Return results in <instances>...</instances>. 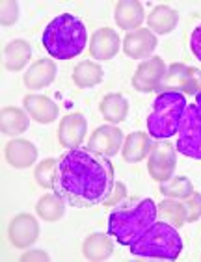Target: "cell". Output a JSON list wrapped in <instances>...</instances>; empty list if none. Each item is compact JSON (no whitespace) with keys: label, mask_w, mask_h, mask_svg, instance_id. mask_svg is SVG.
Here are the masks:
<instances>
[{"label":"cell","mask_w":201,"mask_h":262,"mask_svg":"<svg viewBox=\"0 0 201 262\" xmlns=\"http://www.w3.org/2000/svg\"><path fill=\"white\" fill-rule=\"evenodd\" d=\"M121 39L112 28H99L90 39V54L99 61L112 60L119 52Z\"/></svg>","instance_id":"9a60e30c"},{"label":"cell","mask_w":201,"mask_h":262,"mask_svg":"<svg viewBox=\"0 0 201 262\" xmlns=\"http://www.w3.org/2000/svg\"><path fill=\"white\" fill-rule=\"evenodd\" d=\"M88 45L84 20L71 13H62L47 25L43 32V47L56 60L76 58Z\"/></svg>","instance_id":"7a4b0ae2"},{"label":"cell","mask_w":201,"mask_h":262,"mask_svg":"<svg viewBox=\"0 0 201 262\" xmlns=\"http://www.w3.org/2000/svg\"><path fill=\"white\" fill-rule=\"evenodd\" d=\"M8 238L11 246H15L17 249L34 246V242L39 238V223L32 214H17L10 222Z\"/></svg>","instance_id":"30bf717a"},{"label":"cell","mask_w":201,"mask_h":262,"mask_svg":"<svg viewBox=\"0 0 201 262\" xmlns=\"http://www.w3.org/2000/svg\"><path fill=\"white\" fill-rule=\"evenodd\" d=\"M185 212H186V222H197L201 217V193L194 192L188 199H185Z\"/></svg>","instance_id":"f546056e"},{"label":"cell","mask_w":201,"mask_h":262,"mask_svg":"<svg viewBox=\"0 0 201 262\" xmlns=\"http://www.w3.org/2000/svg\"><path fill=\"white\" fill-rule=\"evenodd\" d=\"M129 249L136 257L175 260L183 251V240L173 225L155 222L134 244L129 246Z\"/></svg>","instance_id":"277c9868"},{"label":"cell","mask_w":201,"mask_h":262,"mask_svg":"<svg viewBox=\"0 0 201 262\" xmlns=\"http://www.w3.org/2000/svg\"><path fill=\"white\" fill-rule=\"evenodd\" d=\"M156 214H158V220H160V222L170 223V225H173L175 229H181L186 223L185 205H183L179 199L166 197L164 201L156 205Z\"/></svg>","instance_id":"4316f807"},{"label":"cell","mask_w":201,"mask_h":262,"mask_svg":"<svg viewBox=\"0 0 201 262\" xmlns=\"http://www.w3.org/2000/svg\"><path fill=\"white\" fill-rule=\"evenodd\" d=\"M23 104H25V110L30 116V119L41 123V125H49L58 117V104L45 95H35V93L26 95Z\"/></svg>","instance_id":"e0dca14e"},{"label":"cell","mask_w":201,"mask_h":262,"mask_svg":"<svg viewBox=\"0 0 201 262\" xmlns=\"http://www.w3.org/2000/svg\"><path fill=\"white\" fill-rule=\"evenodd\" d=\"M4 155L10 166L17 167V169H25V167L34 166L37 160V147L28 140L15 138L6 145Z\"/></svg>","instance_id":"2e32d148"},{"label":"cell","mask_w":201,"mask_h":262,"mask_svg":"<svg viewBox=\"0 0 201 262\" xmlns=\"http://www.w3.org/2000/svg\"><path fill=\"white\" fill-rule=\"evenodd\" d=\"M156 205L153 199H144L132 208H121L108 217V234L121 246H131L156 222Z\"/></svg>","instance_id":"3957f363"},{"label":"cell","mask_w":201,"mask_h":262,"mask_svg":"<svg viewBox=\"0 0 201 262\" xmlns=\"http://www.w3.org/2000/svg\"><path fill=\"white\" fill-rule=\"evenodd\" d=\"M151 147H153V143H151L147 132H131L123 141L121 152H123V158L127 162L136 164V162H142L146 157H149Z\"/></svg>","instance_id":"44dd1931"},{"label":"cell","mask_w":201,"mask_h":262,"mask_svg":"<svg viewBox=\"0 0 201 262\" xmlns=\"http://www.w3.org/2000/svg\"><path fill=\"white\" fill-rule=\"evenodd\" d=\"M32 58V47L25 39H13L11 43L4 47V54H2V63L8 71L17 73V71L25 69V66Z\"/></svg>","instance_id":"d6986e66"},{"label":"cell","mask_w":201,"mask_h":262,"mask_svg":"<svg viewBox=\"0 0 201 262\" xmlns=\"http://www.w3.org/2000/svg\"><path fill=\"white\" fill-rule=\"evenodd\" d=\"M56 73H58V67H56L54 60L43 58V60H37L26 69L25 76H23V84L32 91L43 90V88L50 86L54 82Z\"/></svg>","instance_id":"5bb4252c"},{"label":"cell","mask_w":201,"mask_h":262,"mask_svg":"<svg viewBox=\"0 0 201 262\" xmlns=\"http://www.w3.org/2000/svg\"><path fill=\"white\" fill-rule=\"evenodd\" d=\"M86 132H88V121L86 117L78 112L69 114V116L62 117L60 126H58V140L60 145L66 149H76L81 147V143L84 141Z\"/></svg>","instance_id":"4fadbf2b"},{"label":"cell","mask_w":201,"mask_h":262,"mask_svg":"<svg viewBox=\"0 0 201 262\" xmlns=\"http://www.w3.org/2000/svg\"><path fill=\"white\" fill-rule=\"evenodd\" d=\"M82 253L88 260H106L114 253V240L110 238V234H103V232L90 234L82 244Z\"/></svg>","instance_id":"7402d4cb"},{"label":"cell","mask_w":201,"mask_h":262,"mask_svg":"<svg viewBox=\"0 0 201 262\" xmlns=\"http://www.w3.org/2000/svg\"><path fill=\"white\" fill-rule=\"evenodd\" d=\"M144 17H146L144 4L138 0H121V2H117L116 11H114L116 25L127 32L138 30L144 23Z\"/></svg>","instance_id":"ac0fdd59"},{"label":"cell","mask_w":201,"mask_h":262,"mask_svg":"<svg viewBox=\"0 0 201 262\" xmlns=\"http://www.w3.org/2000/svg\"><path fill=\"white\" fill-rule=\"evenodd\" d=\"M123 141H125L123 132L116 125H103L97 126L95 130L91 132L90 140H88V147L91 151L110 158L119 152V149L123 147Z\"/></svg>","instance_id":"8fae6325"},{"label":"cell","mask_w":201,"mask_h":262,"mask_svg":"<svg viewBox=\"0 0 201 262\" xmlns=\"http://www.w3.org/2000/svg\"><path fill=\"white\" fill-rule=\"evenodd\" d=\"M190 49H192V52H194V56L201 61V25H197L196 28H194V32H192Z\"/></svg>","instance_id":"836d02e7"},{"label":"cell","mask_w":201,"mask_h":262,"mask_svg":"<svg viewBox=\"0 0 201 262\" xmlns=\"http://www.w3.org/2000/svg\"><path fill=\"white\" fill-rule=\"evenodd\" d=\"M156 49V35L149 28H138L129 32L123 39V52L134 60H149Z\"/></svg>","instance_id":"7c38bea8"},{"label":"cell","mask_w":201,"mask_h":262,"mask_svg":"<svg viewBox=\"0 0 201 262\" xmlns=\"http://www.w3.org/2000/svg\"><path fill=\"white\" fill-rule=\"evenodd\" d=\"M103 76H105L103 67L91 60L81 61V63L73 69V82H75L78 88H82V90L97 86V84L103 80Z\"/></svg>","instance_id":"484cf974"},{"label":"cell","mask_w":201,"mask_h":262,"mask_svg":"<svg viewBox=\"0 0 201 262\" xmlns=\"http://www.w3.org/2000/svg\"><path fill=\"white\" fill-rule=\"evenodd\" d=\"M30 125V116L17 106H6L0 112V130L6 136H19Z\"/></svg>","instance_id":"ffe728a7"},{"label":"cell","mask_w":201,"mask_h":262,"mask_svg":"<svg viewBox=\"0 0 201 262\" xmlns=\"http://www.w3.org/2000/svg\"><path fill=\"white\" fill-rule=\"evenodd\" d=\"M56 167H58V160L56 158H45V160H41L37 166H35V182L39 184L41 188H52L54 184V177H56Z\"/></svg>","instance_id":"f1b7e54d"},{"label":"cell","mask_w":201,"mask_h":262,"mask_svg":"<svg viewBox=\"0 0 201 262\" xmlns=\"http://www.w3.org/2000/svg\"><path fill=\"white\" fill-rule=\"evenodd\" d=\"M194 192H196V190H194V184H192L186 177H171L166 182H160V193L164 197L185 201V199H188Z\"/></svg>","instance_id":"83f0119b"},{"label":"cell","mask_w":201,"mask_h":262,"mask_svg":"<svg viewBox=\"0 0 201 262\" xmlns=\"http://www.w3.org/2000/svg\"><path fill=\"white\" fill-rule=\"evenodd\" d=\"M196 106H197V110H199V114H201V91L196 95Z\"/></svg>","instance_id":"e575fe53"},{"label":"cell","mask_w":201,"mask_h":262,"mask_svg":"<svg viewBox=\"0 0 201 262\" xmlns=\"http://www.w3.org/2000/svg\"><path fill=\"white\" fill-rule=\"evenodd\" d=\"M100 116L105 117L110 125H117L127 119L129 114V101L121 93H108L100 101Z\"/></svg>","instance_id":"cb8c5ba5"},{"label":"cell","mask_w":201,"mask_h":262,"mask_svg":"<svg viewBox=\"0 0 201 262\" xmlns=\"http://www.w3.org/2000/svg\"><path fill=\"white\" fill-rule=\"evenodd\" d=\"M177 23H179V13L171 10L170 6H156L147 15V28L155 35L170 34L177 26Z\"/></svg>","instance_id":"603a6c76"},{"label":"cell","mask_w":201,"mask_h":262,"mask_svg":"<svg viewBox=\"0 0 201 262\" xmlns=\"http://www.w3.org/2000/svg\"><path fill=\"white\" fill-rule=\"evenodd\" d=\"M177 149L170 143H156L151 147L147 158V171L151 179L156 182H166L173 177L177 167Z\"/></svg>","instance_id":"ba28073f"},{"label":"cell","mask_w":201,"mask_h":262,"mask_svg":"<svg viewBox=\"0 0 201 262\" xmlns=\"http://www.w3.org/2000/svg\"><path fill=\"white\" fill-rule=\"evenodd\" d=\"M66 205L67 203L62 199L58 193H45L41 197L37 205H35V212L43 222H60L64 214H66Z\"/></svg>","instance_id":"d4e9b609"},{"label":"cell","mask_w":201,"mask_h":262,"mask_svg":"<svg viewBox=\"0 0 201 262\" xmlns=\"http://www.w3.org/2000/svg\"><path fill=\"white\" fill-rule=\"evenodd\" d=\"M177 152L201 160V114L196 104L186 106L177 130Z\"/></svg>","instance_id":"52a82bcc"},{"label":"cell","mask_w":201,"mask_h":262,"mask_svg":"<svg viewBox=\"0 0 201 262\" xmlns=\"http://www.w3.org/2000/svg\"><path fill=\"white\" fill-rule=\"evenodd\" d=\"M21 260H25V262H49L50 257L47 255L45 251H41V249H30V251H26L21 255Z\"/></svg>","instance_id":"d6a6232c"},{"label":"cell","mask_w":201,"mask_h":262,"mask_svg":"<svg viewBox=\"0 0 201 262\" xmlns=\"http://www.w3.org/2000/svg\"><path fill=\"white\" fill-rule=\"evenodd\" d=\"M114 177L116 173L108 157L90 147H76L58 160L52 190L69 207L91 208L108 199L116 184Z\"/></svg>","instance_id":"6da1fadb"},{"label":"cell","mask_w":201,"mask_h":262,"mask_svg":"<svg viewBox=\"0 0 201 262\" xmlns=\"http://www.w3.org/2000/svg\"><path fill=\"white\" fill-rule=\"evenodd\" d=\"M166 69L168 67L160 56H151L149 60L142 61L138 66L134 76H132V88L136 91H142V93L155 91L156 86L160 84Z\"/></svg>","instance_id":"9c48e42d"},{"label":"cell","mask_w":201,"mask_h":262,"mask_svg":"<svg viewBox=\"0 0 201 262\" xmlns=\"http://www.w3.org/2000/svg\"><path fill=\"white\" fill-rule=\"evenodd\" d=\"M186 106L188 104L183 93H160L147 116L149 136L155 140H168L177 134Z\"/></svg>","instance_id":"5b68a950"},{"label":"cell","mask_w":201,"mask_h":262,"mask_svg":"<svg viewBox=\"0 0 201 262\" xmlns=\"http://www.w3.org/2000/svg\"><path fill=\"white\" fill-rule=\"evenodd\" d=\"M125 197H127L125 184H123V182H116V184H114V188H112V193L108 195V199H106L103 205H105V207H117V205H119Z\"/></svg>","instance_id":"1f68e13d"},{"label":"cell","mask_w":201,"mask_h":262,"mask_svg":"<svg viewBox=\"0 0 201 262\" xmlns=\"http://www.w3.org/2000/svg\"><path fill=\"white\" fill-rule=\"evenodd\" d=\"M17 17H19V4L15 0H6L0 6V20L2 26H11L15 25Z\"/></svg>","instance_id":"4dcf8cb0"},{"label":"cell","mask_w":201,"mask_h":262,"mask_svg":"<svg viewBox=\"0 0 201 262\" xmlns=\"http://www.w3.org/2000/svg\"><path fill=\"white\" fill-rule=\"evenodd\" d=\"M156 93H188L197 95L201 91V71L185 63H171L156 86Z\"/></svg>","instance_id":"8992f818"}]
</instances>
